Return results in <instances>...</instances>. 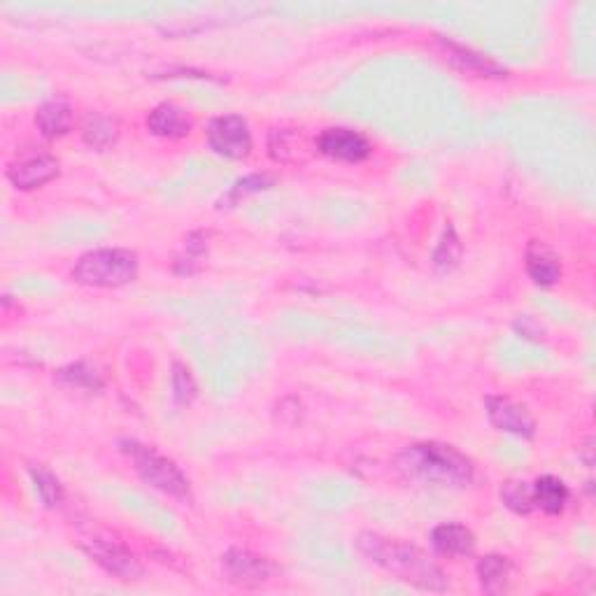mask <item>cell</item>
<instances>
[{
  "label": "cell",
  "mask_w": 596,
  "mask_h": 596,
  "mask_svg": "<svg viewBox=\"0 0 596 596\" xmlns=\"http://www.w3.org/2000/svg\"><path fill=\"white\" fill-rule=\"evenodd\" d=\"M354 543H357L361 555L382 566V569L399 578L401 583L413 585L424 592L447 590V578L441 566L417 545L396 541V538H387L375 534V531H364Z\"/></svg>",
  "instance_id": "1"
},
{
  "label": "cell",
  "mask_w": 596,
  "mask_h": 596,
  "mask_svg": "<svg viewBox=\"0 0 596 596\" xmlns=\"http://www.w3.org/2000/svg\"><path fill=\"white\" fill-rule=\"evenodd\" d=\"M399 468L408 478L434 487H466L475 478L473 461L445 443H415L399 454Z\"/></svg>",
  "instance_id": "2"
},
{
  "label": "cell",
  "mask_w": 596,
  "mask_h": 596,
  "mask_svg": "<svg viewBox=\"0 0 596 596\" xmlns=\"http://www.w3.org/2000/svg\"><path fill=\"white\" fill-rule=\"evenodd\" d=\"M138 254L122 247H105L82 254L73 266V280L84 287L117 289L138 278Z\"/></svg>",
  "instance_id": "3"
},
{
  "label": "cell",
  "mask_w": 596,
  "mask_h": 596,
  "mask_svg": "<svg viewBox=\"0 0 596 596\" xmlns=\"http://www.w3.org/2000/svg\"><path fill=\"white\" fill-rule=\"evenodd\" d=\"M119 450L124 452V457L131 461V466L136 468V473L149 487L159 489V492L168 496H175V499H191L187 475L182 473V468L173 459H168L156 447L140 443L136 438H124L119 443Z\"/></svg>",
  "instance_id": "4"
},
{
  "label": "cell",
  "mask_w": 596,
  "mask_h": 596,
  "mask_svg": "<svg viewBox=\"0 0 596 596\" xmlns=\"http://www.w3.org/2000/svg\"><path fill=\"white\" fill-rule=\"evenodd\" d=\"M208 145L226 159H247L252 152V131L245 117L222 115L208 124Z\"/></svg>",
  "instance_id": "5"
},
{
  "label": "cell",
  "mask_w": 596,
  "mask_h": 596,
  "mask_svg": "<svg viewBox=\"0 0 596 596\" xmlns=\"http://www.w3.org/2000/svg\"><path fill=\"white\" fill-rule=\"evenodd\" d=\"M82 550L94 559V562L115 576L119 580H138L143 576V564L138 562L136 555L126 548L124 543L112 541V538L94 536L82 541Z\"/></svg>",
  "instance_id": "6"
},
{
  "label": "cell",
  "mask_w": 596,
  "mask_h": 596,
  "mask_svg": "<svg viewBox=\"0 0 596 596\" xmlns=\"http://www.w3.org/2000/svg\"><path fill=\"white\" fill-rule=\"evenodd\" d=\"M222 571L231 585L252 590V587H259L271 580L273 564L252 550L231 548L222 557Z\"/></svg>",
  "instance_id": "7"
},
{
  "label": "cell",
  "mask_w": 596,
  "mask_h": 596,
  "mask_svg": "<svg viewBox=\"0 0 596 596\" xmlns=\"http://www.w3.org/2000/svg\"><path fill=\"white\" fill-rule=\"evenodd\" d=\"M317 149L324 156L345 163H361L371 156V143L364 133L347 129V126H331L317 138Z\"/></svg>",
  "instance_id": "8"
},
{
  "label": "cell",
  "mask_w": 596,
  "mask_h": 596,
  "mask_svg": "<svg viewBox=\"0 0 596 596\" xmlns=\"http://www.w3.org/2000/svg\"><path fill=\"white\" fill-rule=\"evenodd\" d=\"M485 408L489 422L499 431H506V434L517 438H534L536 420L527 406L508 399V396H487Z\"/></svg>",
  "instance_id": "9"
},
{
  "label": "cell",
  "mask_w": 596,
  "mask_h": 596,
  "mask_svg": "<svg viewBox=\"0 0 596 596\" xmlns=\"http://www.w3.org/2000/svg\"><path fill=\"white\" fill-rule=\"evenodd\" d=\"M56 175H59V161L52 154H26L7 168V180L21 191L38 189L52 182Z\"/></svg>",
  "instance_id": "10"
},
{
  "label": "cell",
  "mask_w": 596,
  "mask_h": 596,
  "mask_svg": "<svg viewBox=\"0 0 596 596\" xmlns=\"http://www.w3.org/2000/svg\"><path fill=\"white\" fill-rule=\"evenodd\" d=\"M191 115L180 105L173 103H161L147 115V129L159 138H168V140H180L187 138L191 133Z\"/></svg>",
  "instance_id": "11"
},
{
  "label": "cell",
  "mask_w": 596,
  "mask_h": 596,
  "mask_svg": "<svg viewBox=\"0 0 596 596\" xmlns=\"http://www.w3.org/2000/svg\"><path fill=\"white\" fill-rule=\"evenodd\" d=\"M527 273L538 287H555L562 280V259L545 243L531 240L527 245Z\"/></svg>",
  "instance_id": "12"
},
{
  "label": "cell",
  "mask_w": 596,
  "mask_h": 596,
  "mask_svg": "<svg viewBox=\"0 0 596 596\" xmlns=\"http://www.w3.org/2000/svg\"><path fill=\"white\" fill-rule=\"evenodd\" d=\"M431 545H434V550L443 557H450V559L471 557L475 550V536L471 529L464 527V524L445 522V524H438V527L431 531Z\"/></svg>",
  "instance_id": "13"
},
{
  "label": "cell",
  "mask_w": 596,
  "mask_h": 596,
  "mask_svg": "<svg viewBox=\"0 0 596 596\" xmlns=\"http://www.w3.org/2000/svg\"><path fill=\"white\" fill-rule=\"evenodd\" d=\"M35 126L49 140L66 136L73 126V108L63 98H52V101L42 103L35 112Z\"/></svg>",
  "instance_id": "14"
},
{
  "label": "cell",
  "mask_w": 596,
  "mask_h": 596,
  "mask_svg": "<svg viewBox=\"0 0 596 596\" xmlns=\"http://www.w3.org/2000/svg\"><path fill=\"white\" fill-rule=\"evenodd\" d=\"M441 42L445 47L447 59H450L454 66L466 70V73H475L480 77H506V68H501L499 63L487 59V56L473 52V49H468L464 45H457V42L452 40H441Z\"/></svg>",
  "instance_id": "15"
},
{
  "label": "cell",
  "mask_w": 596,
  "mask_h": 596,
  "mask_svg": "<svg viewBox=\"0 0 596 596\" xmlns=\"http://www.w3.org/2000/svg\"><path fill=\"white\" fill-rule=\"evenodd\" d=\"M478 571L480 587L485 594H503L508 590L510 583V571H513V564H510L508 557L503 555H485L475 566Z\"/></svg>",
  "instance_id": "16"
},
{
  "label": "cell",
  "mask_w": 596,
  "mask_h": 596,
  "mask_svg": "<svg viewBox=\"0 0 596 596\" xmlns=\"http://www.w3.org/2000/svg\"><path fill=\"white\" fill-rule=\"evenodd\" d=\"M531 487H534L536 508H541L548 515L564 513L566 503H569V487L564 480L555 478V475H543Z\"/></svg>",
  "instance_id": "17"
},
{
  "label": "cell",
  "mask_w": 596,
  "mask_h": 596,
  "mask_svg": "<svg viewBox=\"0 0 596 596\" xmlns=\"http://www.w3.org/2000/svg\"><path fill=\"white\" fill-rule=\"evenodd\" d=\"M84 143L94 149H110L119 138V124L117 119L105 115H91L84 124Z\"/></svg>",
  "instance_id": "18"
},
{
  "label": "cell",
  "mask_w": 596,
  "mask_h": 596,
  "mask_svg": "<svg viewBox=\"0 0 596 596\" xmlns=\"http://www.w3.org/2000/svg\"><path fill=\"white\" fill-rule=\"evenodd\" d=\"M205 254H208V245H205V233L203 231L189 233V236L184 238L182 250L175 259V271L182 273V275L196 273L198 268L203 266Z\"/></svg>",
  "instance_id": "19"
},
{
  "label": "cell",
  "mask_w": 596,
  "mask_h": 596,
  "mask_svg": "<svg viewBox=\"0 0 596 596\" xmlns=\"http://www.w3.org/2000/svg\"><path fill=\"white\" fill-rule=\"evenodd\" d=\"M501 501L508 510H513L515 515H529L531 510H536L534 503V487L527 480H508L501 487Z\"/></svg>",
  "instance_id": "20"
},
{
  "label": "cell",
  "mask_w": 596,
  "mask_h": 596,
  "mask_svg": "<svg viewBox=\"0 0 596 596\" xmlns=\"http://www.w3.org/2000/svg\"><path fill=\"white\" fill-rule=\"evenodd\" d=\"M28 473H31L35 492L42 499V503L49 508H56L63 501V487L56 475L45 468L42 464H31L28 466Z\"/></svg>",
  "instance_id": "21"
},
{
  "label": "cell",
  "mask_w": 596,
  "mask_h": 596,
  "mask_svg": "<svg viewBox=\"0 0 596 596\" xmlns=\"http://www.w3.org/2000/svg\"><path fill=\"white\" fill-rule=\"evenodd\" d=\"M56 380L61 385L77 387V389H101L103 387V375L96 371V366L87 364V361H77V364H70L61 368L56 373Z\"/></svg>",
  "instance_id": "22"
},
{
  "label": "cell",
  "mask_w": 596,
  "mask_h": 596,
  "mask_svg": "<svg viewBox=\"0 0 596 596\" xmlns=\"http://www.w3.org/2000/svg\"><path fill=\"white\" fill-rule=\"evenodd\" d=\"M461 240L454 231V226H447L441 243H438L436 252H434V268L438 273H450L459 266L461 261Z\"/></svg>",
  "instance_id": "23"
},
{
  "label": "cell",
  "mask_w": 596,
  "mask_h": 596,
  "mask_svg": "<svg viewBox=\"0 0 596 596\" xmlns=\"http://www.w3.org/2000/svg\"><path fill=\"white\" fill-rule=\"evenodd\" d=\"M170 385H173V399L177 406H191L198 396V385L194 375L180 361L173 364V375H170Z\"/></svg>",
  "instance_id": "24"
},
{
  "label": "cell",
  "mask_w": 596,
  "mask_h": 596,
  "mask_svg": "<svg viewBox=\"0 0 596 596\" xmlns=\"http://www.w3.org/2000/svg\"><path fill=\"white\" fill-rule=\"evenodd\" d=\"M273 175L268 173H254V175H247L243 180H238L233 184L229 196H226V201L229 203H238L240 198L250 196V194H259V191H264L268 187H273Z\"/></svg>",
  "instance_id": "25"
},
{
  "label": "cell",
  "mask_w": 596,
  "mask_h": 596,
  "mask_svg": "<svg viewBox=\"0 0 596 596\" xmlns=\"http://www.w3.org/2000/svg\"><path fill=\"white\" fill-rule=\"evenodd\" d=\"M515 326L524 333V336H529V338H538L543 333V326L536 324L531 317H522L520 322H515Z\"/></svg>",
  "instance_id": "26"
}]
</instances>
